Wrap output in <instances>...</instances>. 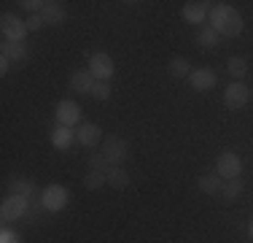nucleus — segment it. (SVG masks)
<instances>
[{
	"label": "nucleus",
	"instance_id": "nucleus-10",
	"mask_svg": "<svg viewBox=\"0 0 253 243\" xmlns=\"http://www.w3.org/2000/svg\"><path fill=\"white\" fill-rule=\"evenodd\" d=\"M76 138H78V143H81V146L92 149V146H97L102 141V130L94 124V122H81V130L76 132Z\"/></svg>",
	"mask_w": 253,
	"mask_h": 243
},
{
	"label": "nucleus",
	"instance_id": "nucleus-20",
	"mask_svg": "<svg viewBox=\"0 0 253 243\" xmlns=\"http://www.w3.org/2000/svg\"><path fill=\"white\" fill-rule=\"evenodd\" d=\"M11 194H14V197H33L35 194V184L30 179H14L11 181Z\"/></svg>",
	"mask_w": 253,
	"mask_h": 243
},
{
	"label": "nucleus",
	"instance_id": "nucleus-31",
	"mask_svg": "<svg viewBox=\"0 0 253 243\" xmlns=\"http://www.w3.org/2000/svg\"><path fill=\"white\" fill-rule=\"evenodd\" d=\"M248 235H251V238H253V219H251V222H248Z\"/></svg>",
	"mask_w": 253,
	"mask_h": 243
},
{
	"label": "nucleus",
	"instance_id": "nucleus-6",
	"mask_svg": "<svg viewBox=\"0 0 253 243\" xmlns=\"http://www.w3.org/2000/svg\"><path fill=\"white\" fill-rule=\"evenodd\" d=\"M215 173H218L224 181H229V179H240V173H243V162H240V157L234 154V151H224V154L218 157Z\"/></svg>",
	"mask_w": 253,
	"mask_h": 243
},
{
	"label": "nucleus",
	"instance_id": "nucleus-21",
	"mask_svg": "<svg viewBox=\"0 0 253 243\" xmlns=\"http://www.w3.org/2000/svg\"><path fill=\"white\" fill-rule=\"evenodd\" d=\"M167 70H170L175 78H189L191 76V65H189L186 57H172L170 65H167Z\"/></svg>",
	"mask_w": 253,
	"mask_h": 243
},
{
	"label": "nucleus",
	"instance_id": "nucleus-1",
	"mask_svg": "<svg viewBox=\"0 0 253 243\" xmlns=\"http://www.w3.org/2000/svg\"><path fill=\"white\" fill-rule=\"evenodd\" d=\"M210 24H213V30L221 38H237L243 33V16H240V11L226 3H215L210 8Z\"/></svg>",
	"mask_w": 253,
	"mask_h": 243
},
{
	"label": "nucleus",
	"instance_id": "nucleus-14",
	"mask_svg": "<svg viewBox=\"0 0 253 243\" xmlns=\"http://www.w3.org/2000/svg\"><path fill=\"white\" fill-rule=\"evenodd\" d=\"M197 186H200L202 194H210V197H213V194H221V186H224V181H221L218 173H205V176H200Z\"/></svg>",
	"mask_w": 253,
	"mask_h": 243
},
{
	"label": "nucleus",
	"instance_id": "nucleus-5",
	"mask_svg": "<svg viewBox=\"0 0 253 243\" xmlns=\"http://www.w3.org/2000/svg\"><path fill=\"white\" fill-rule=\"evenodd\" d=\"M89 73H92L97 81H111L113 76V57L105 52H97L92 54V60H89Z\"/></svg>",
	"mask_w": 253,
	"mask_h": 243
},
{
	"label": "nucleus",
	"instance_id": "nucleus-16",
	"mask_svg": "<svg viewBox=\"0 0 253 243\" xmlns=\"http://www.w3.org/2000/svg\"><path fill=\"white\" fill-rule=\"evenodd\" d=\"M46 24H62L65 22V8L59 3H43V11H41Z\"/></svg>",
	"mask_w": 253,
	"mask_h": 243
},
{
	"label": "nucleus",
	"instance_id": "nucleus-12",
	"mask_svg": "<svg viewBox=\"0 0 253 243\" xmlns=\"http://www.w3.org/2000/svg\"><path fill=\"white\" fill-rule=\"evenodd\" d=\"M94 84H97V78L92 76L89 70H76L73 76H70V89L73 92H81V95H92Z\"/></svg>",
	"mask_w": 253,
	"mask_h": 243
},
{
	"label": "nucleus",
	"instance_id": "nucleus-22",
	"mask_svg": "<svg viewBox=\"0 0 253 243\" xmlns=\"http://www.w3.org/2000/svg\"><path fill=\"white\" fill-rule=\"evenodd\" d=\"M226 70H229V76H234L240 81V78H245V73H248V60L245 57H229Z\"/></svg>",
	"mask_w": 253,
	"mask_h": 243
},
{
	"label": "nucleus",
	"instance_id": "nucleus-24",
	"mask_svg": "<svg viewBox=\"0 0 253 243\" xmlns=\"http://www.w3.org/2000/svg\"><path fill=\"white\" fill-rule=\"evenodd\" d=\"M102 184H108V179H105V173H97V170H89L86 176H84V186H86L89 192H94V189H100Z\"/></svg>",
	"mask_w": 253,
	"mask_h": 243
},
{
	"label": "nucleus",
	"instance_id": "nucleus-15",
	"mask_svg": "<svg viewBox=\"0 0 253 243\" xmlns=\"http://www.w3.org/2000/svg\"><path fill=\"white\" fill-rule=\"evenodd\" d=\"M108 179V186H113V189H124L126 184H129V173L122 168V165H111V170L105 173Z\"/></svg>",
	"mask_w": 253,
	"mask_h": 243
},
{
	"label": "nucleus",
	"instance_id": "nucleus-18",
	"mask_svg": "<svg viewBox=\"0 0 253 243\" xmlns=\"http://www.w3.org/2000/svg\"><path fill=\"white\" fill-rule=\"evenodd\" d=\"M240 194H243V181L240 179L224 181V186H221V197H224V203H234V200H240Z\"/></svg>",
	"mask_w": 253,
	"mask_h": 243
},
{
	"label": "nucleus",
	"instance_id": "nucleus-28",
	"mask_svg": "<svg viewBox=\"0 0 253 243\" xmlns=\"http://www.w3.org/2000/svg\"><path fill=\"white\" fill-rule=\"evenodd\" d=\"M43 16H41V14H33V16H30V19H27V30H41V27H43Z\"/></svg>",
	"mask_w": 253,
	"mask_h": 243
},
{
	"label": "nucleus",
	"instance_id": "nucleus-17",
	"mask_svg": "<svg viewBox=\"0 0 253 243\" xmlns=\"http://www.w3.org/2000/svg\"><path fill=\"white\" fill-rule=\"evenodd\" d=\"M3 57L16 60V62L27 60V46H25V41H19V44H14V41H3Z\"/></svg>",
	"mask_w": 253,
	"mask_h": 243
},
{
	"label": "nucleus",
	"instance_id": "nucleus-11",
	"mask_svg": "<svg viewBox=\"0 0 253 243\" xmlns=\"http://www.w3.org/2000/svg\"><path fill=\"white\" fill-rule=\"evenodd\" d=\"M189 84H191V89H197V92L213 89L215 87V73L210 70V68H197V70H191Z\"/></svg>",
	"mask_w": 253,
	"mask_h": 243
},
{
	"label": "nucleus",
	"instance_id": "nucleus-2",
	"mask_svg": "<svg viewBox=\"0 0 253 243\" xmlns=\"http://www.w3.org/2000/svg\"><path fill=\"white\" fill-rule=\"evenodd\" d=\"M126 154H129V143H126L124 138L108 135L105 141H102V157H105L111 165H122L126 160Z\"/></svg>",
	"mask_w": 253,
	"mask_h": 243
},
{
	"label": "nucleus",
	"instance_id": "nucleus-3",
	"mask_svg": "<svg viewBox=\"0 0 253 243\" xmlns=\"http://www.w3.org/2000/svg\"><path fill=\"white\" fill-rule=\"evenodd\" d=\"M0 30H3L5 41L19 44V41H25V35H27V22H22L16 14H8V11H5V14L0 16Z\"/></svg>",
	"mask_w": 253,
	"mask_h": 243
},
{
	"label": "nucleus",
	"instance_id": "nucleus-13",
	"mask_svg": "<svg viewBox=\"0 0 253 243\" xmlns=\"http://www.w3.org/2000/svg\"><path fill=\"white\" fill-rule=\"evenodd\" d=\"M208 14H210V3H202V0L183 5V19L189 22V24H202Z\"/></svg>",
	"mask_w": 253,
	"mask_h": 243
},
{
	"label": "nucleus",
	"instance_id": "nucleus-19",
	"mask_svg": "<svg viewBox=\"0 0 253 243\" xmlns=\"http://www.w3.org/2000/svg\"><path fill=\"white\" fill-rule=\"evenodd\" d=\"M73 132H70V127H54L51 130V143L57 146V149H70V143H73Z\"/></svg>",
	"mask_w": 253,
	"mask_h": 243
},
{
	"label": "nucleus",
	"instance_id": "nucleus-30",
	"mask_svg": "<svg viewBox=\"0 0 253 243\" xmlns=\"http://www.w3.org/2000/svg\"><path fill=\"white\" fill-rule=\"evenodd\" d=\"M8 68H11V60L8 57H0V73H8Z\"/></svg>",
	"mask_w": 253,
	"mask_h": 243
},
{
	"label": "nucleus",
	"instance_id": "nucleus-25",
	"mask_svg": "<svg viewBox=\"0 0 253 243\" xmlns=\"http://www.w3.org/2000/svg\"><path fill=\"white\" fill-rule=\"evenodd\" d=\"M89 170H97V173H108V170H111V162H108L102 154H92V157H89Z\"/></svg>",
	"mask_w": 253,
	"mask_h": 243
},
{
	"label": "nucleus",
	"instance_id": "nucleus-4",
	"mask_svg": "<svg viewBox=\"0 0 253 243\" xmlns=\"http://www.w3.org/2000/svg\"><path fill=\"white\" fill-rule=\"evenodd\" d=\"M248 100H251V89L245 87L243 81H234V84H229V87H226V92H224V106L226 108L240 111V108L248 106Z\"/></svg>",
	"mask_w": 253,
	"mask_h": 243
},
{
	"label": "nucleus",
	"instance_id": "nucleus-9",
	"mask_svg": "<svg viewBox=\"0 0 253 243\" xmlns=\"http://www.w3.org/2000/svg\"><path fill=\"white\" fill-rule=\"evenodd\" d=\"M25 214H27V200L25 197H14V194H11L8 200H3V208H0L3 222H16V219H22Z\"/></svg>",
	"mask_w": 253,
	"mask_h": 243
},
{
	"label": "nucleus",
	"instance_id": "nucleus-8",
	"mask_svg": "<svg viewBox=\"0 0 253 243\" xmlns=\"http://www.w3.org/2000/svg\"><path fill=\"white\" fill-rule=\"evenodd\" d=\"M54 117H57V124L59 127H73V124L81 122V108H78L76 100H59Z\"/></svg>",
	"mask_w": 253,
	"mask_h": 243
},
{
	"label": "nucleus",
	"instance_id": "nucleus-26",
	"mask_svg": "<svg viewBox=\"0 0 253 243\" xmlns=\"http://www.w3.org/2000/svg\"><path fill=\"white\" fill-rule=\"evenodd\" d=\"M92 97L94 100H108V97H111V81H97L94 84Z\"/></svg>",
	"mask_w": 253,
	"mask_h": 243
},
{
	"label": "nucleus",
	"instance_id": "nucleus-29",
	"mask_svg": "<svg viewBox=\"0 0 253 243\" xmlns=\"http://www.w3.org/2000/svg\"><path fill=\"white\" fill-rule=\"evenodd\" d=\"M3 243H22V238L16 233H8V230H5V233H3Z\"/></svg>",
	"mask_w": 253,
	"mask_h": 243
},
{
	"label": "nucleus",
	"instance_id": "nucleus-7",
	"mask_svg": "<svg viewBox=\"0 0 253 243\" xmlns=\"http://www.w3.org/2000/svg\"><path fill=\"white\" fill-rule=\"evenodd\" d=\"M41 205H43L46 211H62L65 205H68V189L59 186V184L46 186L43 194H41Z\"/></svg>",
	"mask_w": 253,
	"mask_h": 243
},
{
	"label": "nucleus",
	"instance_id": "nucleus-23",
	"mask_svg": "<svg viewBox=\"0 0 253 243\" xmlns=\"http://www.w3.org/2000/svg\"><path fill=\"white\" fill-rule=\"evenodd\" d=\"M218 41H221V35L215 33L213 27H200V33H197V44L205 46V49H213V46H218Z\"/></svg>",
	"mask_w": 253,
	"mask_h": 243
},
{
	"label": "nucleus",
	"instance_id": "nucleus-27",
	"mask_svg": "<svg viewBox=\"0 0 253 243\" xmlns=\"http://www.w3.org/2000/svg\"><path fill=\"white\" fill-rule=\"evenodd\" d=\"M22 8L25 11H33V14H38V11H43V3H41V0H22Z\"/></svg>",
	"mask_w": 253,
	"mask_h": 243
}]
</instances>
